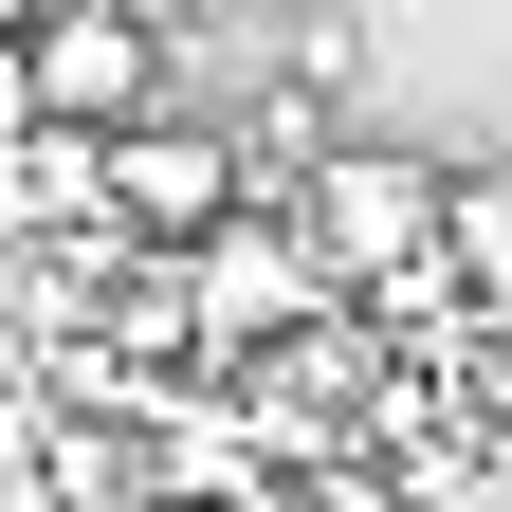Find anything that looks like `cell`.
Here are the masks:
<instances>
[{
    "instance_id": "obj_1",
    "label": "cell",
    "mask_w": 512,
    "mask_h": 512,
    "mask_svg": "<svg viewBox=\"0 0 512 512\" xmlns=\"http://www.w3.org/2000/svg\"><path fill=\"white\" fill-rule=\"evenodd\" d=\"M183 275H202V348H220V366H256L275 330H311V311H348L330 238H311L293 202H238L220 238H183Z\"/></svg>"
},
{
    "instance_id": "obj_2",
    "label": "cell",
    "mask_w": 512,
    "mask_h": 512,
    "mask_svg": "<svg viewBox=\"0 0 512 512\" xmlns=\"http://www.w3.org/2000/svg\"><path fill=\"white\" fill-rule=\"evenodd\" d=\"M238 202H256V147H238V110L165 92V110H128V128H110V220H128V238H220Z\"/></svg>"
},
{
    "instance_id": "obj_3",
    "label": "cell",
    "mask_w": 512,
    "mask_h": 512,
    "mask_svg": "<svg viewBox=\"0 0 512 512\" xmlns=\"http://www.w3.org/2000/svg\"><path fill=\"white\" fill-rule=\"evenodd\" d=\"M293 220L330 238V275L366 293V275H403V256H439V238H458V165H421V147H366V128H348V147L293 183Z\"/></svg>"
},
{
    "instance_id": "obj_4",
    "label": "cell",
    "mask_w": 512,
    "mask_h": 512,
    "mask_svg": "<svg viewBox=\"0 0 512 512\" xmlns=\"http://www.w3.org/2000/svg\"><path fill=\"white\" fill-rule=\"evenodd\" d=\"M110 220V128H19V147H0V238H92Z\"/></svg>"
},
{
    "instance_id": "obj_5",
    "label": "cell",
    "mask_w": 512,
    "mask_h": 512,
    "mask_svg": "<svg viewBox=\"0 0 512 512\" xmlns=\"http://www.w3.org/2000/svg\"><path fill=\"white\" fill-rule=\"evenodd\" d=\"M458 275L476 311H512V165H458Z\"/></svg>"
},
{
    "instance_id": "obj_6",
    "label": "cell",
    "mask_w": 512,
    "mask_h": 512,
    "mask_svg": "<svg viewBox=\"0 0 512 512\" xmlns=\"http://www.w3.org/2000/svg\"><path fill=\"white\" fill-rule=\"evenodd\" d=\"M37 19H55V0H0V37H37Z\"/></svg>"
},
{
    "instance_id": "obj_7",
    "label": "cell",
    "mask_w": 512,
    "mask_h": 512,
    "mask_svg": "<svg viewBox=\"0 0 512 512\" xmlns=\"http://www.w3.org/2000/svg\"><path fill=\"white\" fill-rule=\"evenodd\" d=\"M165 19H202V0H165Z\"/></svg>"
}]
</instances>
